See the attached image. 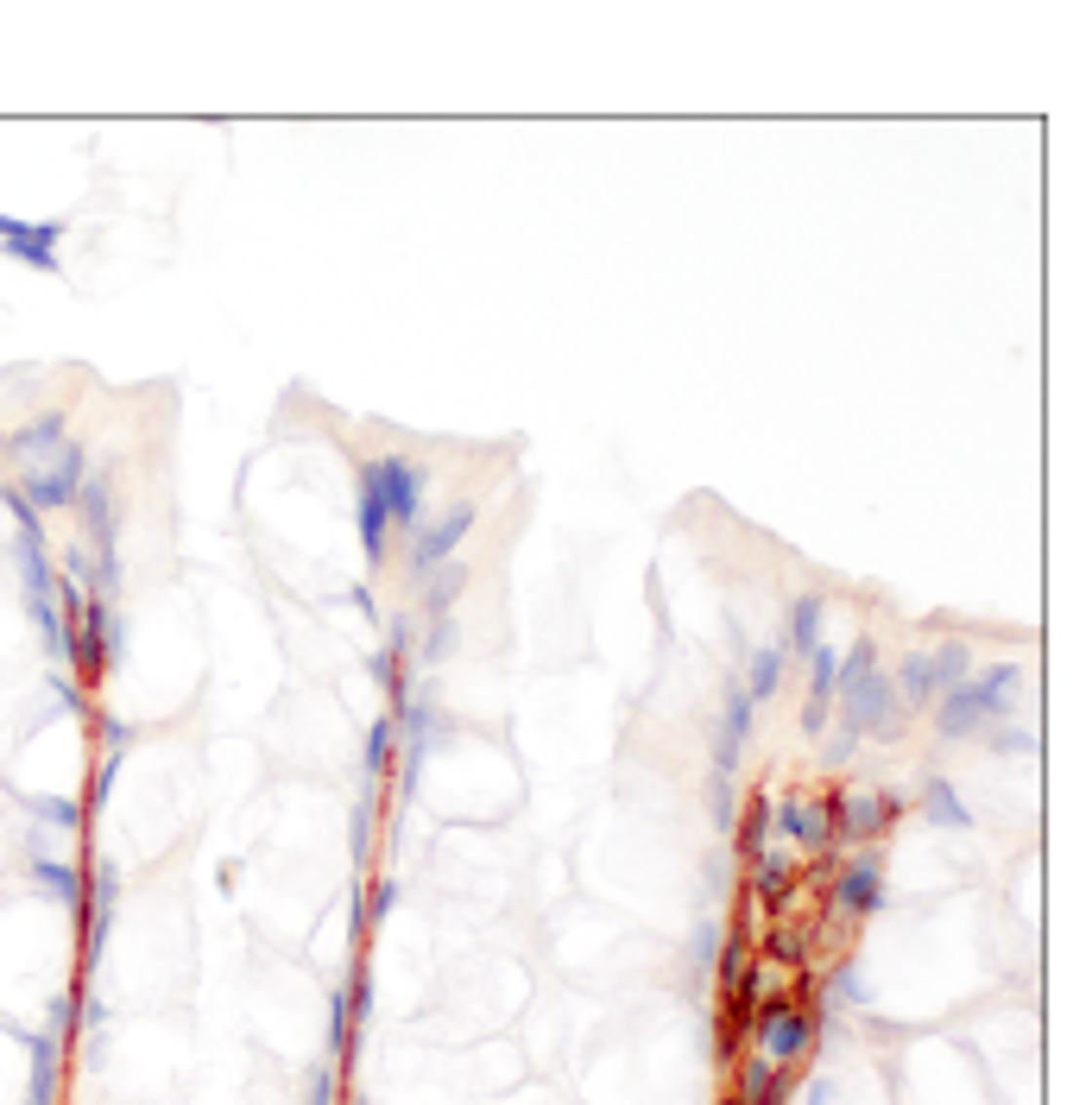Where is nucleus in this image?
Instances as JSON below:
<instances>
[{
    "label": "nucleus",
    "mask_w": 1092,
    "mask_h": 1105,
    "mask_svg": "<svg viewBox=\"0 0 1092 1105\" xmlns=\"http://www.w3.org/2000/svg\"><path fill=\"white\" fill-rule=\"evenodd\" d=\"M367 499L379 505L385 518H417V468L410 461H372L367 468Z\"/></svg>",
    "instance_id": "2"
},
{
    "label": "nucleus",
    "mask_w": 1092,
    "mask_h": 1105,
    "mask_svg": "<svg viewBox=\"0 0 1092 1105\" xmlns=\"http://www.w3.org/2000/svg\"><path fill=\"white\" fill-rule=\"evenodd\" d=\"M468 518H474V512H448L443 525H436L430 537H423V563H443V556H448V543H455L461 531H468Z\"/></svg>",
    "instance_id": "8"
},
{
    "label": "nucleus",
    "mask_w": 1092,
    "mask_h": 1105,
    "mask_svg": "<svg viewBox=\"0 0 1092 1105\" xmlns=\"http://www.w3.org/2000/svg\"><path fill=\"white\" fill-rule=\"evenodd\" d=\"M361 531H367V550H379V537H385V512L372 499H361Z\"/></svg>",
    "instance_id": "9"
},
{
    "label": "nucleus",
    "mask_w": 1092,
    "mask_h": 1105,
    "mask_svg": "<svg viewBox=\"0 0 1092 1105\" xmlns=\"http://www.w3.org/2000/svg\"><path fill=\"white\" fill-rule=\"evenodd\" d=\"M76 474H83V455H76V449H63V468H58V474H38V481H32V499H38V505H63V499H70V487H76Z\"/></svg>",
    "instance_id": "6"
},
{
    "label": "nucleus",
    "mask_w": 1092,
    "mask_h": 1105,
    "mask_svg": "<svg viewBox=\"0 0 1092 1105\" xmlns=\"http://www.w3.org/2000/svg\"><path fill=\"white\" fill-rule=\"evenodd\" d=\"M1010 683H1017V670H1010V663H997V670H985V676H979L972 689H954V695H948V708H941V721H948V733H966V727L992 721V714L1004 708L997 695H1004Z\"/></svg>",
    "instance_id": "1"
},
{
    "label": "nucleus",
    "mask_w": 1092,
    "mask_h": 1105,
    "mask_svg": "<svg viewBox=\"0 0 1092 1105\" xmlns=\"http://www.w3.org/2000/svg\"><path fill=\"white\" fill-rule=\"evenodd\" d=\"M960 663H966V651H960V645H948L941 657H928V663H910V676H903V683H910V695H935V689L948 683V676L960 670Z\"/></svg>",
    "instance_id": "5"
},
{
    "label": "nucleus",
    "mask_w": 1092,
    "mask_h": 1105,
    "mask_svg": "<svg viewBox=\"0 0 1092 1105\" xmlns=\"http://www.w3.org/2000/svg\"><path fill=\"white\" fill-rule=\"evenodd\" d=\"M790 638H796V651H808V657L821 651V601H815V594H802V601H796Z\"/></svg>",
    "instance_id": "7"
},
{
    "label": "nucleus",
    "mask_w": 1092,
    "mask_h": 1105,
    "mask_svg": "<svg viewBox=\"0 0 1092 1105\" xmlns=\"http://www.w3.org/2000/svg\"><path fill=\"white\" fill-rule=\"evenodd\" d=\"M752 689H758V695H770V689H777V651H764V657H758V670H752Z\"/></svg>",
    "instance_id": "11"
},
{
    "label": "nucleus",
    "mask_w": 1092,
    "mask_h": 1105,
    "mask_svg": "<svg viewBox=\"0 0 1092 1105\" xmlns=\"http://www.w3.org/2000/svg\"><path fill=\"white\" fill-rule=\"evenodd\" d=\"M846 695H852V714L865 727H890V695L878 683V663H872V645H859L846 657Z\"/></svg>",
    "instance_id": "3"
},
{
    "label": "nucleus",
    "mask_w": 1092,
    "mask_h": 1105,
    "mask_svg": "<svg viewBox=\"0 0 1092 1105\" xmlns=\"http://www.w3.org/2000/svg\"><path fill=\"white\" fill-rule=\"evenodd\" d=\"M51 436H58V417H38V423H32V430H25L13 449H20V455H32V449H38V443H51Z\"/></svg>",
    "instance_id": "10"
},
{
    "label": "nucleus",
    "mask_w": 1092,
    "mask_h": 1105,
    "mask_svg": "<svg viewBox=\"0 0 1092 1105\" xmlns=\"http://www.w3.org/2000/svg\"><path fill=\"white\" fill-rule=\"evenodd\" d=\"M0 241L20 253L25 265H38V272H51V265H58V259L45 253V247H51V228H25V221H7V216H0Z\"/></svg>",
    "instance_id": "4"
}]
</instances>
